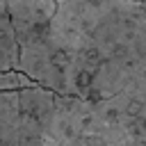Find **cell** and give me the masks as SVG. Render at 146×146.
<instances>
[{"instance_id": "obj_1", "label": "cell", "mask_w": 146, "mask_h": 146, "mask_svg": "<svg viewBox=\"0 0 146 146\" xmlns=\"http://www.w3.org/2000/svg\"><path fill=\"white\" fill-rule=\"evenodd\" d=\"M18 71L91 103L146 146V2L57 0L41 46L18 52Z\"/></svg>"}, {"instance_id": "obj_2", "label": "cell", "mask_w": 146, "mask_h": 146, "mask_svg": "<svg viewBox=\"0 0 146 146\" xmlns=\"http://www.w3.org/2000/svg\"><path fill=\"white\" fill-rule=\"evenodd\" d=\"M34 119V146H141L91 103L46 87L18 89Z\"/></svg>"}, {"instance_id": "obj_3", "label": "cell", "mask_w": 146, "mask_h": 146, "mask_svg": "<svg viewBox=\"0 0 146 146\" xmlns=\"http://www.w3.org/2000/svg\"><path fill=\"white\" fill-rule=\"evenodd\" d=\"M55 9L57 0H9V16L18 41V52L41 46Z\"/></svg>"}, {"instance_id": "obj_4", "label": "cell", "mask_w": 146, "mask_h": 146, "mask_svg": "<svg viewBox=\"0 0 146 146\" xmlns=\"http://www.w3.org/2000/svg\"><path fill=\"white\" fill-rule=\"evenodd\" d=\"M0 68L18 71V41L9 16V0H0Z\"/></svg>"}, {"instance_id": "obj_5", "label": "cell", "mask_w": 146, "mask_h": 146, "mask_svg": "<svg viewBox=\"0 0 146 146\" xmlns=\"http://www.w3.org/2000/svg\"><path fill=\"white\" fill-rule=\"evenodd\" d=\"M36 82L25 75L23 71H5L0 68V91H7V89H25V87H34Z\"/></svg>"}, {"instance_id": "obj_6", "label": "cell", "mask_w": 146, "mask_h": 146, "mask_svg": "<svg viewBox=\"0 0 146 146\" xmlns=\"http://www.w3.org/2000/svg\"><path fill=\"white\" fill-rule=\"evenodd\" d=\"M137 2H146V0H137Z\"/></svg>"}]
</instances>
